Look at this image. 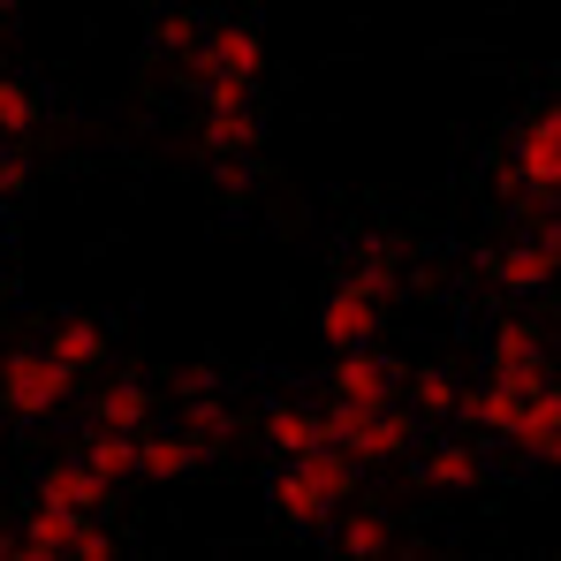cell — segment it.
<instances>
[{
  "label": "cell",
  "instance_id": "21",
  "mask_svg": "<svg viewBox=\"0 0 561 561\" xmlns=\"http://www.w3.org/2000/svg\"><path fill=\"white\" fill-rule=\"evenodd\" d=\"M342 554H357V561H379V554H387V524H379L373 508L342 516Z\"/></svg>",
  "mask_w": 561,
  "mask_h": 561
},
{
  "label": "cell",
  "instance_id": "16",
  "mask_svg": "<svg viewBox=\"0 0 561 561\" xmlns=\"http://www.w3.org/2000/svg\"><path fill=\"white\" fill-rule=\"evenodd\" d=\"M197 433H137V470L145 478H183V470H197Z\"/></svg>",
  "mask_w": 561,
  "mask_h": 561
},
{
  "label": "cell",
  "instance_id": "15",
  "mask_svg": "<svg viewBox=\"0 0 561 561\" xmlns=\"http://www.w3.org/2000/svg\"><path fill=\"white\" fill-rule=\"evenodd\" d=\"M334 394H350V402H394V365L379 357L373 342H365V350H342V365H334Z\"/></svg>",
  "mask_w": 561,
  "mask_h": 561
},
{
  "label": "cell",
  "instance_id": "12",
  "mask_svg": "<svg viewBox=\"0 0 561 561\" xmlns=\"http://www.w3.org/2000/svg\"><path fill=\"white\" fill-rule=\"evenodd\" d=\"M456 417L478 425V433H493V440H516V425H524V387L485 379V387H470L463 402H456Z\"/></svg>",
  "mask_w": 561,
  "mask_h": 561
},
{
  "label": "cell",
  "instance_id": "14",
  "mask_svg": "<svg viewBox=\"0 0 561 561\" xmlns=\"http://www.w3.org/2000/svg\"><path fill=\"white\" fill-rule=\"evenodd\" d=\"M266 440H274V456H311V448H327L334 433H327V410L274 402V410H266Z\"/></svg>",
  "mask_w": 561,
  "mask_h": 561
},
{
  "label": "cell",
  "instance_id": "10",
  "mask_svg": "<svg viewBox=\"0 0 561 561\" xmlns=\"http://www.w3.org/2000/svg\"><path fill=\"white\" fill-rule=\"evenodd\" d=\"M561 274V228H539V236H516L501 259H493V280L508 296H539L547 280Z\"/></svg>",
  "mask_w": 561,
  "mask_h": 561
},
{
  "label": "cell",
  "instance_id": "11",
  "mask_svg": "<svg viewBox=\"0 0 561 561\" xmlns=\"http://www.w3.org/2000/svg\"><path fill=\"white\" fill-rule=\"evenodd\" d=\"M516 448L561 470V379H539V387H524V425H516Z\"/></svg>",
  "mask_w": 561,
  "mask_h": 561
},
{
  "label": "cell",
  "instance_id": "1",
  "mask_svg": "<svg viewBox=\"0 0 561 561\" xmlns=\"http://www.w3.org/2000/svg\"><path fill=\"white\" fill-rule=\"evenodd\" d=\"M357 456H342L334 440L327 448H311V456H280L274 470V508H280V524H296V531H319L350 493H357Z\"/></svg>",
  "mask_w": 561,
  "mask_h": 561
},
{
  "label": "cell",
  "instance_id": "3",
  "mask_svg": "<svg viewBox=\"0 0 561 561\" xmlns=\"http://www.w3.org/2000/svg\"><path fill=\"white\" fill-rule=\"evenodd\" d=\"M69 387H77V373H69L54 350H15V357H0V402H8L15 417H54V410L69 402Z\"/></svg>",
  "mask_w": 561,
  "mask_h": 561
},
{
  "label": "cell",
  "instance_id": "19",
  "mask_svg": "<svg viewBox=\"0 0 561 561\" xmlns=\"http://www.w3.org/2000/svg\"><path fill=\"white\" fill-rule=\"evenodd\" d=\"M145 417H152L145 379H114V387L99 394V425H106V433H145Z\"/></svg>",
  "mask_w": 561,
  "mask_h": 561
},
{
  "label": "cell",
  "instance_id": "7",
  "mask_svg": "<svg viewBox=\"0 0 561 561\" xmlns=\"http://www.w3.org/2000/svg\"><path fill=\"white\" fill-rule=\"evenodd\" d=\"M197 99H205V152H251L259 145L251 84H197Z\"/></svg>",
  "mask_w": 561,
  "mask_h": 561
},
{
  "label": "cell",
  "instance_id": "25",
  "mask_svg": "<svg viewBox=\"0 0 561 561\" xmlns=\"http://www.w3.org/2000/svg\"><path fill=\"white\" fill-rule=\"evenodd\" d=\"M197 38H205V31H197L190 15H168V23H160V46H168V54H197Z\"/></svg>",
  "mask_w": 561,
  "mask_h": 561
},
{
  "label": "cell",
  "instance_id": "22",
  "mask_svg": "<svg viewBox=\"0 0 561 561\" xmlns=\"http://www.w3.org/2000/svg\"><path fill=\"white\" fill-rule=\"evenodd\" d=\"M31 122H38V99L23 92L15 77H0V145H8V137H23Z\"/></svg>",
  "mask_w": 561,
  "mask_h": 561
},
{
  "label": "cell",
  "instance_id": "28",
  "mask_svg": "<svg viewBox=\"0 0 561 561\" xmlns=\"http://www.w3.org/2000/svg\"><path fill=\"white\" fill-rule=\"evenodd\" d=\"M8 15H15V0H0V23H8Z\"/></svg>",
  "mask_w": 561,
  "mask_h": 561
},
{
  "label": "cell",
  "instance_id": "2",
  "mask_svg": "<svg viewBox=\"0 0 561 561\" xmlns=\"http://www.w3.org/2000/svg\"><path fill=\"white\" fill-rule=\"evenodd\" d=\"M327 433H334V448H342V456H357L365 470L394 463V456L410 448V417H402L394 402H350V394H334Z\"/></svg>",
  "mask_w": 561,
  "mask_h": 561
},
{
  "label": "cell",
  "instance_id": "13",
  "mask_svg": "<svg viewBox=\"0 0 561 561\" xmlns=\"http://www.w3.org/2000/svg\"><path fill=\"white\" fill-rule=\"evenodd\" d=\"M106 493H114V485H106V478H99L84 456H77V463H54L46 478H38V501L77 508V516H99V508H106Z\"/></svg>",
  "mask_w": 561,
  "mask_h": 561
},
{
  "label": "cell",
  "instance_id": "27",
  "mask_svg": "<svg viewBox=\"0 0 561 561\" xmlns=\"http://www.w3.org/2000/svg\"><path fill=\"white\" fill-rule=\"evenodd\" d=\"M0 561H31V547H23V531H0Z\"/></svg>",
  "mask_w": 561,
  "mask_h": 561
},
{
  "label": "cell",
  "instance_id": "9",
  "mask_svg": "<svg viewBox=\"0 0 561 561\" xmlns=\"http://www.w3.org/2000/svg\"><path fill=\"white\" fill-rule=\"evenodd\" d=\"M485 373L508 379V387H539V379H554V365H547V334H539L531 319L493 327V342H485Z\"/></svg>",
  "mask_w": 561,
  "mask_h": 561
},
{
  "label": "cell",
  "instance_id": "4",
  "mask_svg": "<svg viewBox=\"0 0 561 561\" xmlns=\"http://www.w3.org/2000/svg\"><path fill=\"white\" fill-rule=\"evenodd\" d=\"M508 183H516V197H531V205H554L561 197V106H531L524 114Z\"/></svg>",
  "mask_w": 561,
  "mask_h": 561
},
{
  "label": "cell",
  "instance_id": "5",
  "mask_svg": "<svg viewBox=\"0 0 561 561\" xmlns=\"http://www.w3.org/2000/svg\"><path fill=\"white\" fill-rule=\"evenodd\" d=\"M23 547H31V561H54V554H69V561H106V554H114V539L99 531L92 516L54 508V501H38V508L23 516Z\"/></svg>",
  "mask_w": 561,
  "mask_h": 561
},
{
  "label": "cell",
  "instance_id": "23",
  "mask_svg": "<svg viewBox=\"0 0 561 561\" xmlns=\"http://www.w3.org/2000/svg\"><path fill=\"white\" fill-rule=\"evenodd\" d=\"M456 402H463V387L448 373H417V410H425V417H448Z\"/></svg>",
  "mask_w": 561,
  "mask_h": 561
},
{
  "label": "cell",
  "instance_id": "6",
  "mask_svg": "<svg viewBox=\"0 0 561 561\" xmlns=\"http://www.w3.org/2000/svg\"><path fill=\"white\" fill-rule=\"evenodd\" d=\"M190 69H197V84H259V69H266L259 23H213V31L197 38Z\"/></svg>",
  "mask_w": 561,
  "mask_h": 561
},
{
  "label": "cell",
  "instance_id": "8",
  "mask_svg": "<svg viewBox=\"0 0 561 561\" xmlns=\"http://www.w3.org/2000/svg\"><path fill=\"white\" fill-rule=\"evenodd\" d=\"M319 334L334 342V350H365L379 334V288L365 274H350L327 304H319Z\"/></svg>",
  "mask_w": 561,
  "mask_h": 561
},
{
  "label": "cell",
  "instance_id": "18",
  "mask_svg": "<svg viewBox=\"0 0 561 561\" xmlns=\"http://www.w3.org/2000/svg\"><path fill=\"white\" fill-rule=\"evenodd\" d=\"M478 478H485V456L463 448V440H440V448L425 456V485H440V493H463V485H478Z\"/></svg>",
  "mask_w": 561,
  "mask_h": 561
},
{
  "label": "cell",
  "instance_id": "24",
  "mask_svg": "<svg viewBox=\"0 0 561 561\" xmlns=\"http://www.w3.org/2000/svg\"><path fill=\"white\" fill-rule=\"evenodd\" d=\"M357 274L387 296V288H394V243H365V266H357Z\"/></svg>",
  "mask_w": 561,
  "mask_h": 561
},
{
  "label": "cell",
  "instance_id": "26",
  "mask_svg": "<svg viewBox=\"0 0 561 561\" xmlns=\"http://www.w3.org/2000/svg\"><path fill=\"white\" fill-rule=\"evenodd\" d=\"M15 190H23V168H15V160H0V205H8Z\"/></svg>",
  "mask_w": 561,
  "mask_h": 561
},
{
  "label": "cell",
  "instance_id": "17",
  "mask_svg": "<svg viewBox=\"0 0 561 561\" xmlns=\"http://www.w3.org/2000/svg\"><path fill=\"white\" fill-rule=\"evenodd\" d=\"M46 350H54L69 373H99V365H106V334H99L92 319H61V327L46 334Z\"/></svg>",
  "mask_w": 561,
  "mask_h": 561
},
{
  "label": "cell",
  "instance_id": "20",
  "mask_svg": "<svg viewBox=\"0 0 561 561\" xmlns=\"http://www.w3.org/2000/svg\"><path fill=\"white\" fill-rule=\"evenodd\" d=\"M84 463L106 478V485H122V478H137V433H106L99 425V440L84 448Z\"/></svg>",
  "mask_w": 561,
  "mask_h": 561
}]
</instances>
